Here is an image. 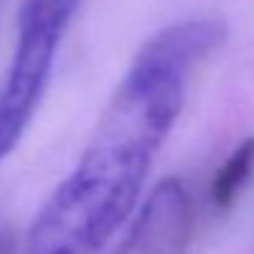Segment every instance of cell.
<instances>
[{
  "mask_svg": "<svg viewBox=\"0 0 254 254\" xmlns=\"http://www.w3.org/2000/svg\"><path fill=\"white\" fill-rule=\"evenodd\" d=\"M227 38L214 18L152 35L135 55L77 165L38 212L23 254H100L132 217L152 162L182 112L192 70Z\"/></svg>",
  "mask_w": 254,
  "mask_h": 254,
  "instance_id": "cell-1",
  "label": "cell"
},
{
  "mask_svg": "<svg viewBox=\"0 0 254 254\" xmlns=\"http://www.w3.org/2000/svg\"><path fill=\"white\" fill-rule=\"evenodd\" d=\"M80 0H23L18 38L0 82V165L20 145L53 75Z\"/></svg>",
  "mask_w": 254,
  "mask_h": 254,
  "instance_id": "cell-2",
  "label": "cell"
},
{
  "mask_svg": "<svg viewBox=\"0 0 254 254\" xmlns=\"http://www.w3.org/2000/svg\"><path fill=\"white\" fill-rule=\"evenodd\" d=\"M190 237V192L177 177H167L147 194L112 254H187Z\"/></svg>",
  "mask_w": 254,
  "mask_h": 254,
  "instance_id": "cell-3",
  "label": "cell"
},
{
  "mask_svg": "<svg viewBox=\"0 0 254 254\" xmlns=\"http://www.w3.org/2000/svg\"><path fill=\"white\" fill-rule=\"evenodd\" d=\"M252 175H254V137H244L214 172L209 187V197L214 207L229 209L249 185Z\"/></svg>",
  "mask_w": 254,
  "mask_h": 254,
  "instance_id": "cell-4",
  "label": "cell"
},
{
  "mask_svg": "<svg viewBox=\"0 0 254 254\" xmlns=\"http://www.w3.org/2000/svg\"><path fill=\"white\" fill-rule=\"evenodd\" d=\"M0 254H13V234L5 227H0Z\"/></svg>",
  "mask_w": 254,
  "mask_h": 254,
  "instance_id": "cell-5",
  "label": "cell"
}]
</instances>
